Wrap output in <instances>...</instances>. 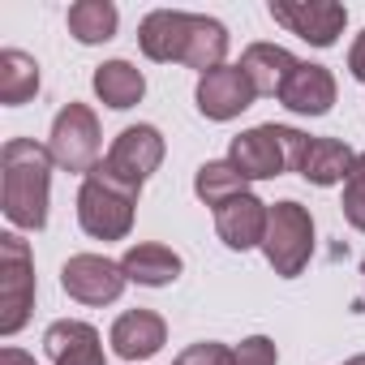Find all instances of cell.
<instances>
[{
	"mask_svg": "<svg viewBox=\"0 0 365 365\" xmlns=\"http://www.w3.org/2000/svg\"><path fill=\"white\" fill-rule=\"evenodd\" d=\"M344 365H365V352H361V356H352V361H344Z\"/></svg>",
	"mask_w": 365,
	"mask_h": 365,
	"instance_id": "29",
	"label": "cell"
},
{
	"mask_svg": "<svg viewBox=\"0 0 365 365\" xmlns=\"http://www.w3.org/2000/svg\"><path fill=\"white\" fill-rule=\"evenodd\" d=\"M35 309V258L18 232L0 237V335H18Z\"/></svg>",
	"mask_w": 365,
	"mask_h": 365,
	"instance_id": "5",
	"label": "cell"
},
{
	"mask_svg": "<svg viewBox=\"0 0 365 365\" xmlns=\"http://www.w3.org/2000/svg\"><path fill=\"white\" fill-rule=\"evenodd\" d=\"M0 365H35V356L22 352V348H5V352H0Z\"/></svg>",
	"mask_w": 365,
	"mask_h": 365,
	"instance_id": "28",
	"label": "cell"
},
{
	"mask_svg": "<svg viewBox=\"0 0 365 365\" xmlns=\"http://www.w3.org/2000/svg\"><path fill=\"white\" fill-rule=\"evenodd\" d=\"M279 103L301 112V116H327L331 103H335V78L327 65H309L301 61L297 73L288 78V86L279 91Z\"/></svg>",
	"mask_w": 365,
	"mask_h": 365,
	"instance_id": "16",
	"label": "cell"
},
{
	"mask_svg": "<svg viewBox=\"0 0 365 365\" xmlns=\"http://www.w3.org/2000/svg\"><path fill=\"white\" fill-rule=\"evenodd\" d=\"M176 365H237V352L215 344V339H207V344H190L176 356Z\"/></svg>",
	"mask_w": 365,
	"mask_h": 365,
	"instance_id": "25",
	"label": "cell"
},
{
	"mask_svg": "<svg viewBox=\"0 0 365 365\" xmlns=\"http://www.w3.org/2000/svg\"><path fill=\"white\" fill-rule=\"evenodd\" d=\"M194 99H198V112L207 120H232L258 99V91H254V82H250V73L241 65H220V69L198 78Z\"/></svg>",
	"mask_w": 365,
	"mask_h": 365,
	"instance_id": "10",
	"label": "cell"
},
{
	"mask_svg": "<svg viewBox=\"0 0 365 365\" xmlns=\"http://www.w3.org/2000/svg\"><path fill=\"white\" fill-rule=\"evenodd\" d=\"M232 352H237V365H275V361H279L275 339H267V335H250V339H241V348H232Z\"/></svg>",
	"mask_w": 365,
	"mask_h": 365,
	"instance_id": "26",
	"label": "cell"
},
{
	"mask_svg": "<svg viewBox=\"0 0 365 365\" xmlns=\"http://www.w3.org/2000/svg\"><path fill=\"white\" fill-rule=\"evenodd\" d=\"M190 31H194V14H180V9H155V14H146L142 26H138V48H142L146 61H159V65L185 61Z\"/></svg>",
	"mask_w": 365,
	"mask_h": 365,
	"instance_id": "11",
	"label": "cell"
},
{
	"mask_svg": "<svg viewBox=\"0 0 365 365\" xmlns=\"http://www.w3.org/2000/svg\"><path fill=\"white\" fill-rule=\"evenodd\" d=\"M344 220L356 232H365V155L352 159V172L344 180Z\"/></svg>",
	"mask_w": 365,
	"mask_h": 365,
	"instance_id": "24",
	"label": "cell"
},
{
	"mask_svg": "<svg viewBox=\"0 0 365 365\" xmlns=\"http://www.w3.org/2000/svg\"><path fill=\"white\" fill-rule=\"evenodd\" d=\"M35 95H39V61L18 48H5L0 52V103L22 108Z\"/></svg>",
	"mask_w": 365,
	"mask_h": 365,
	"instance_id": "20",
	"label": "cell"
},
{
	"mask_svg": "<svg viewBox=\"0 0 365 365\" xmlns=\"http://www.w3.org/2000/svg\"><path fill=\"white\" fill-rule=\"evenodd\" d=\"M352 150L335 138H301V150H297V172L309 180V185H339L352 172Z\"/></svg>",
	"mask_w": 365,
	"mask_h": 365,
	"instance_id": "15",
	"label": "cell"
},
{
	"mask_svg": "<svg viewBox=\"0 0 365 365\" xmlns=\"http://www.w3.org/2000/svg\"><path fill=\"white\" fill-rule=\"evenodd\" d=\"M301 138H305V133H297V129H288V125H254V129H245V133L232 138L228 163H232L245 180H271V176H284L288 168L297 172Z\"/></svg>",
	"mask_w": 365,
	"mask_h": 365,
	"instance_id": "3",
	"label": "cell"
},
{
	"mask_svg": "<svg viewBox=\"0 0 365 365\" xmlns=\"http://www.w3.org/2000/svg\"><path fill=\"white\" fill-rule=\"evenodd\" d=\"M138 194L133 185L116 180L103 163L82 176V190H78V224L86 237L95 241H125L133 228V211H138Z\"/></svg>",
	"mask_w": 365,
	"mask_h": 365,
	"instance_id": "2",
	"label": "cell"
},
{
	"mask_svg": "<svg viewBox=\"0 0 365 365\" xmlns=\"http://www.w3.org/2000/svg\"><path fill=\"white\" fill-rule=\"evenodd\" d=\"M99 116L86 108V103H65L52 120V133H48V150H52V163L65 168V172H82L91 176L99 168Z\"/></svg>",
	"mask_w": 365,
	"mask_h": 365,
	"instance_id": "6",
	"label": "cell"
},
{
	"mask_svg": "<svg viewBox=\"0 0 365 365\" xmlns=\"http://www.w3.org/2000/svg\"><path fill=\"white\" fill-rule=\"evenodd\" d=\"M262 254L275 267V275H284V279H297L309 267V254H314V220H309V211L301 202L284 198V202L271 207L267 237H262Z\"/></svg>",
	"mask_w": 365,
	"mask_h": 365,
	"instance_id": "4",
	"label": "cell"
},
{
	"mask_svg": "<svg viewBox=\"0 0 365 365\" xmlns=\"http://www.w3.org/2000/svg\"><path fill=\"white\" fill-rule=\"evenodd\" d=\"M297 65H301V61H297L288 48H279V43H250L245 56H241V69L250 73L254 91H258V95H275V99H279V91L288 86V78L297 73Z\"/></svg>",
	"mask_w": 365,
	"mask_h": 365,
	"instance_id": "17",
	"label": "cell"
},
{
	"mask_svg": "<svg viewBox=\"0 0 365 365\" xmlns=\"http://www.w3.org/2000/svg\"><path fill=\"white\" fill-rule=\"evenodd\" d=\"M52 150L35 138H9L0 146V207L14 228L39 232L48 224Z\"/></svg>",
	"mask_w": 365,
	"mask_h": 365,
	"instance_id": "1",
	"label": "cell"
},
{
	"mask_svg": "<svg viewBox=\"0 0 365 365\" xmlns=\"http://www.w3.org/2000/svg\"><path fill=\"white\" fill-rule=\"evenodd\" d=\"M95 95H99L108 108L125 112V108L142 103V95H146V78H142V69L129 65V61H103V65L95 69Z\"/></svg>",
	"mask_w": 365,
	"mask_h": 365,
	"instance_id": "19",
	"label": "cell"
},
{
	"mask_svg": "<svg viewBox=\"0 0 365 365\" xmlns=\"http://www.w3.org/2000/svg\"><path fill=\"white\" fill-rule=\"evenodd\" d=\"M159 163H163V133L155 125H129V129H120L116 142H112V150H108V159H103V168L116 180L133 185V190L146 185V180L159 172Z\"/></svg>",
	"mask_w": 365,
	"mask_h": 365,
	"instance_id": "7",
	"label": "cell"
},
{
	"mask_svg": "<svg viewBox=\"0 0 365 365\" xmlns=\"http://www.w3.org/2000/svg\"><path fill=\"white\" fill-rule=\"evenodd\" d=\"M224 56H228V31H224V22H215L207 14H194L190 48H185V61H180V65H190L198 73H211V69L224 65Z\"/></svg>",
	"mask_w": 365,
	"mask_h": 365,
	"instance_id": "21",
	"label": "cell"
},
{
	"mask_svg": "<svg viewBox=\"0 0 365 365\" xmlns=\"http://www.w3.org/2000/svg\"><path fill=\"white\" fill-rule=\"evenodd\" d=\"M65 22H69V35L78 43H108L116 35L120 14H116L112 0H78V5H69Z\"/></svg>",
	"mask_w": 365,
	"mask_h": 365,
	"instance_id": "22",
	"label": "cell"
},
{
	"mask_svg": "<svg viewBox=\"0 0 365 365\" xmlns=\"http://www.w3.org/2000/svg\"><path fill=\"white\" fill-rule=\"evenodd\" d=\"M348 69H352V78H356V82H365V31L356 35L352 52H348Z\"/></svg>",
	"mask_w": 365,
	"mask_h": 365,
	"instance_id": "27",
	"label": "cell"
},
{
	"mask_svg": "<svg viewBox=\"0 0 365 365\" xmlns=\"http://www.w3.org/2000/svg\"><path fill=\"white\" fill-rule=\"evenodd\" d=\"M194 194L207 202V207H224V202H232V198H241V194H250L245 190V176L228 163V159H211V163H202L198 168V176H194Z\"/></svg>",
	"mask_w": 365,
	"mask_h": 365,
	"instance_id": "23",
	"label": "cell"
},
{
	"mask_svg": "<svg viewBox=\"0 0 365 365\" xmlns=\"http://www.w3.org/2000/svg\"><path fill=\"white\" fill-rule=\"evenodd\" d=\"M267 220H271V207L254 194H241L215 211V232L228 250H254L267 237Z\"/></svg>",
	"mask_w": 365,
	"mask_h": 365,
	"instance_id": "12",
	"label": "cell"
},
{
	"mask_svg": "<svg viewBox=\"0 0 365 365\" xmlns=\"http://www.w3.org/2000/svg\"><path fill=\"white\" fill-rule=\"evenodd\" d=\"M120 271H125L129 284H142V288H168V284L180 275V254H172L168 245L142 241V245H129V250H125Z\"/></svg>",
	"mask_w": 365,
	"mask_h": 365,
	"instance_id": "18",
	"label": "cell"
},
{
	"mask_svg": "<svg viewBox=\"0 0 365 365\" xmlns=\"http://www.w3.org/2000/svg\"><path fill=\"white\" fill-rule=\"evenodd\" d=\"M43 348H48L52 365H108L103 344H99V331L91 322H78V318L52 322L43 331Z\"/></svg>",
	"mask_w": 365,
	"mask_h": 365,
	"instance_id": "13",
	"label": "cell"
},
{
	"mask_svg": "<svg viewBox=\"0 0 365 365\" xmlns=\"http://www.w3.org/2000/svg\"><path fill=\"white\" fill-rule=\"evenodd\" d=\"M271 18L314 48H331L344 35L348 9L335 0H271Z\"/></svg>",
	"mask_w": 365,
	"mask_h": 365,
	"instance_id": "8",
	"label": "cell"
},
{
	"mask_svg": "<svg viewBox=\"0 0 365 365\" xmlns=\"http://www.w3.org/2000/svg\"><path fill=\"white\" fill-rule=\"evenodd\" d=\"M168 344V322L150 309H129L112 322V348L125 361H146Z\"/></svg>",
	"mask_w": 365,
	"mask_h": 365,
	"instance_id": "14",
	"label": "cell"
},
{
	"mask_svg": "<svg viewBox=\"0 0 365 365\" xmlns=\"http://www.w3.org/2000/svg\"><path fill=\"white\" fill-rule=\"evenodd\" d=\"M125 284L129 279H125L120 262H112L103 254H73L61 267V288L82 305H112L125 292Z\"/></svg>",
	"mask_w": 365,
	"mask_h": 365,
	"instance_id": "9",
	"label": "cell"
}]
</instances>
